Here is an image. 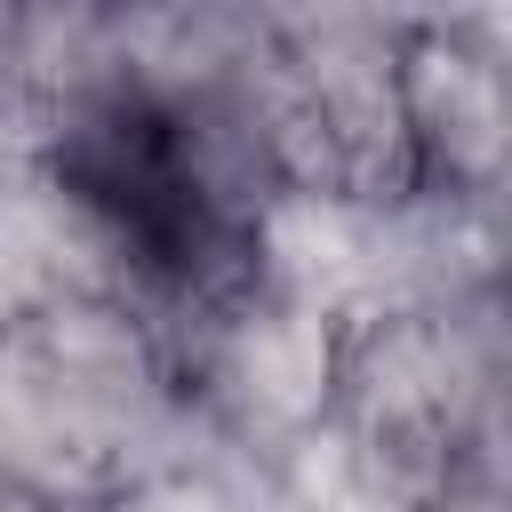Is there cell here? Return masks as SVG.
<instances>
[{
    "label": "cell",
    "mask_w": 512,
    "mask_h": 512,
    "mask_svg": "<svg viewBox=\"0 0 512 512\" xmlns=\"http://www.w3.org/2000/svg\"><path fill=\"white\" fill-rule=\"evenodd\" d=\"M344 336H352V320L328 296H312L264 264L248 288L208 304L168 344V360L184 376L200 440L224 448L240 472H264L280 448H296L312 424L336 416Z\"/></svg>",
    "instance_id": "3"
},
{
    "label": "cell",
    "mask_w": 512,
    "mask_h": 512,
    "mask_svg": "<svg viewBox=\"0 0 512 512\" xmlns=\"http://www.w3.org/2000/svg\"><path fill=\"white\" fill-rule=\"evenodd\" d=\"M408 16H264L256 48V112L288 200L312 208H400L424 192L416 128H408V72H400Z\"/></svg>",
    "instance_id": "2"
},
{
    "label": "cell",
    "mask_w": 512,
    "mask_h": 512,
    "mask_svg": "<svg viewBox=\"0 0 512 512\" xmlns=\"http://www.w3.org/2000/svg\"><path fill=\"white\" fill-rule=\"evenodd\" d=\"M400 72L424 192L512 200V40L496 16H408Z\"/></svg>",
    "instance_id": "4"
},
{
    "label": "cell",
    "mask_w": 512,
    "mask_h": 512,
    "mask_svg": "<svg viewBox=\"0 0 512 512\" xmlns=\"http://www.w3.org/2000/svg\"><path fill=\"white\" fill-rule=\"evenodd\" d=\"M104 512H256V504L216 456H184V464H160V472L128 480Z\"/></svg>",
    "instance_id": "5"
},
{
    "label": "cell",
    "mask_w": 512,
    "mask_h": 512,
    "mask_svg": "<svg viewBox=\"0 0 512 512\" xmlns=\"http://www.w3.org/2000/svg\"><path fill=\"white\" fill-rule=\"evenodd\" d=\"M192 400L160 328L120 296L8 304L0 448L8 480L56 512H104L128 480L200 456Z\"/></svg>",
    "instance_id": "1"
}]
</instances>
